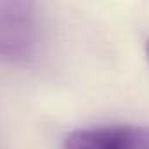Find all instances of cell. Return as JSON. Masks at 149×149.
I'll list each match as a JSON object with an SVG mask.
<instances>
[{"label": "cell", "instance_id": "obj_1", "mask_svg": "<svg viewBox=\"0 0 149 149\" xmlns=\"http://www.w3.org/2000/svg\"><path fill=\"white\" fill-rule=\"evenodd\" d=\"M37 6L23 0H0V61L21 63L39 44Z\"/></svg>", "mask_w": 149, "mask_h": 149}, {"label": "cell", "instance_id": "obj_2", "mask_svg": "<svg viewBox=\"0 0 149 149\" xmlns=\"http://www.w3.org/2000/svg\"><path fill=\"white\" fill-rule=\"evenodd\" d=\"M63 149H149V126L116 123L77 128L65 137Z\"/></svg>", "mask_w": 149, "mask_h": 149}, {"label": "cell", "instance_id": "obj_3", "mask_svg": "<svg viewBox=\"0 0 149 149\" xmlns=\"http://www.w3.org/2000/svg\"><path fill=\"white\" fill-rule=\"evenodd\" d=\"M146 53H147V60H149V39H147V42H146Z\"/></svg>", "mask_w": 149, "mask_h": 149}]
</instances>
